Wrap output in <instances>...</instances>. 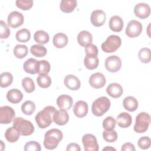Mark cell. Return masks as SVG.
Returning <instances> with one entry per match:
<instances>
[{
    "mask_svg": "<svg viewBox=\"0 0 151 151\" xmlns=\"http://www.w3.org/2000/svg\"><path fill=\"white\" fill-rule=\"evenodd\" d=\"M55 111L54 107L48 106L39 111L35 117L38 126L41 129H45L49 126L52 122L53 115Z\"/></svg>",
    "mask_w": 151,
    "mask_h": 151,
    "instance_id": "cell-1",
    "label": "cell"
},
{
    "mask_svg": "<svg viewBox=\"0 0 151 151\" xmlns=\"http://www.w3.org/2000/svg\"><path fill=\"white\" fill-rule=\"evenodd\" d=\"M63 134L62 132L58 129H52L47 131L44 135V146L49 150L55 149L60 142L62 140Z\"/></svg>",
    "mask_w": 151,
    "mask_h": 151,
    "instance_id": "cell-2",
    "label": "cell"
},
{
    "mask_svg": "<svg viewBox=\"0 0 151 151\" xmlns=\"http://www.w3.org/2000/svg\"><path fill=\"white\" fill-rule=\"evenodd\" d=\"M110 107V100L107 97L103 96L93 101L91 106V111L94 116L99 117L104 114L109 110Z\"/></svg>",
    "mask_w": 151,
    "mask_h": 151,
    "instance_id": "cell-3",
    "label": "cell"
},
{
    "mask_svg": "<svg viewBox=\"0 0 151 151\" xmlns=\"http://www.w3.org/2000/svg\"><path fill=\"white\" fill-rule=\"evenodd\" d=\"M13 126L22 136H29L34 132V127L32 123L22 117L14 118Z\"/></svg>",
    "mask_w": 151,
    "mask_h": 151,
    "instance_id": "cell-4",
    "label": "cell"
},
{
    "mask_svg": "<svg viewBox=\"0 0 151 151\" xmlns=\"http://www.w3.org/2000/svg\"><path fill=\"white\" fill-rule=\"evenodd\" d=\"M150 116L146 112H141L136 117V122L133 127L134 130L138 133L145 132L150 124Z\"/></svg>",
    "mask_w": 151,
    "mask_h": 151,
    "instance_id": "cell-5",
    "label": "cell"
},
{
    "mask_svg": "<svg viewBox=\"0 0 151 151\" xmlns=\"http://www.w3.org/2000/svg\"><path fill=\"white\" fill-rule=\"evenodd\" d=\"M122 40L119 36L111 35L109 36L106 40L102 43L101 49L106 53H111L116 51L121 45Z\"/></svg>",
    "mask_w": 151,
    "mask_h": 151,
    "instance_id": "cell-6",
    "label": "cell"
},
{
    "mask_svg": "<svg viewBox=\"0 0 151 151\" xmlns=\"http://www.w3.org/2000/svg\"><path fill=\"white\" fill-rule=\"evenodd\" d=\"M142 25L136 20H131L127 24L126 28V34L130 38L137 37L142 33Z\"/></svg>",
    "mask_w": 151,
    "mask_h": 151,
    "instance_id": "cell-7",
    "label": "cell"
},
{
    "mask_svg": "<svg viewBox=\"0 0 151 151\" xmlns=\"http://www.w3.org/2000/svg\"><path fill=\"white\" fill-rule=\"evenodd\" d=\"M15 112L14 110L8 106L0 107V123L9 124L15 118Z\"/></svg>",
    "mask_w": 151,
    "mask_h": 151,
    "instance_id": "cell-8",
    "label": "cell"
},
{
    "mask_svg": "<svg viewBox=\"0 0 151 151\" xmlns=\"http://www.w3.org/2000/svg\"><path fill=\"white\" fill-rule=\"evenodd\" d=\"M104 65L106 68L109 72L116 73L121 68V59L117 55L109 56L106 59Z\"/></svg>",
    "mask_w": 151,
    "mask_h": 151,
    "instance_id": "cell-9",
    "label": "cell"
},
{
    "mask_svg": "<svg viewBox=\"0 0 151 151\" xmlns=\"http://www.w3.org/2000/svg\"><path fill=\"white\" fill-rule=\"evenodd\" d=\"M82 142L86 151H98L99 145L97 139L92 134H86L82 137Z\"/></svg>",
    "mask_w": 151,
    "mask_h": 151,
    "instance_id": "cell-10",
    "label": "cell"
},
{
    "mask_svg": "<svg viewBox=\"0 0 151 151\" xmlns=\"http://www.w3.org/2000/svg\"><path fill=\"white\" fill-rule=\"evenodd\" d=\"M24 21L23 15L18 11L11 12L8 17L7 22L9 26L15 28L22 25Z\"/></svg>",
    "mask_w": 151,
    "mask_h": 151,
    "instance_id": "cell-11",
    "label": "cell"
},
{
    "mask_svg": "<svg viewBox=\"0 0 151 151\" xmlns=\"http://www.w3.org/2000/svg\"><path fill=\"white\" fill-rule=\"evenodd\" d=\"M106 18L105 12L100 9L93 11L90 16V21L92 25L96 27L102 26L106 21Z\"/></svg>",
    "mask_w": 151,
    "mask_h": 151,
    "instance_id": "cell-12",
    "label": "cell"
},
{
    "mask_svg": "<svg viewBox=\"0 0 151 151\" xmlns=\"http://www.w3.org/2000/svg\"><path fill=\"white\" fill-rule=\"evenodd\" d=\"M106 80L104 76L101 73L93 74L89 78L90 85L96 89L102 88L104 86Z\"/></svg>",
    "mask_w": 151,
    "mask_h": 151,
    "instance_id": "cell-13",
    "label": "cell"
},
{
    "mask_svg": "<svg viewBox=\"0 0 151 151\" xmlns=\"http://www.w3.org/2000/svg\"><path fill=\"white\" fill-rule=\"evenodd\" d=\"M134 14L139 18L145 19L150 14V6L148 4L145 3L137 4L134 8Z\"/></svg>",
    "mask_w": 151,
    "mask_h": 151,
    "instance_id": "cell-14",
    "label": "cell"
},
{
    "mask_svg": "<svg viewBox=\"0 0 151 151\" xmlns=\"http://www.w3.org/2000/svg\"><path fill=\"white\" fill-rule=\"evenodd\" d=\"M73 111L75 116L78 118L85 117L88 112L87 103L82 100L77 101L73 106Z\"/></svg>",
    "mask_w": 151,
    "mask_h": 151,
    "instance_id": "cell-15",
    "label": "cell"
},
{
    "mask_svg": "<svg viewBox=\"0 0 151 151\" xmlns=\"http://www.w3.org/2000/svg\"><path fill=\"white\" fill-rule=\"evenodd\" d=\"M54 123L60 126H63L67 123L69 120V116L66 110L60 109L55 111L53 117Z\"/></svg>",
    "mask_w": 151,
    "mask_h": 151,
    "instance_id": "cell-16",
    "label": "cell"
},
{
    "mask_svg": "<svg viewBox=\"0 0 151 151\" xmlns=\"http://www.w3.org/2000/svg\"><path fill=\"white\" fill-rule=\"evenodd\" d=\"M65 86L71 90H77L81 86V83L79 79L73 74L66 76L64 80Z\"/></svg>",
    "mask_w": 151,
    "mask_h": 151,
    "instance_id": "cell-17",
    "label": "cell"
},
{
    "mask_svg": "<svg viewBox=\"0 0 151 151\" xmlns=\"http://www.w3.org/2000/svg\"><path fill=\"white\" fill-rule=\"evenodd\" d=\"M73 103V99L71 96L63 94L58 96L57 99V104L60 109L68 110L72 106Z\"/></svg>",
    "mask_w": 151,
    "mask_h": 151,
    "instance_id": "cell-18",
    "label": "cell"
},
{
    "mask_svg": "<svg viewBox=\"0 0 151 151\" xmlns=\"http://www.w3.org/2000/svg\"><path fill=\"white\" fill-rule=\"evenodd\" d=\"M106 92L111 97L116 99L120 97L122 95L123 90L120 84L116 83H113L110 84L107 86Z\"/></svg>",
    "mask_w": 151,
    "mask_h": 151,
    "instance_id": "cell-19",
    "label": "cell"
},
{
    "mask_svg": "<svg viewBox=\"0 0 151 151\" xmlns=\"http://www.w3.org/2000/svg\"><path fill=\"white\" fill-rule=\"evenodd\" d=\"M116 123L118 126L122 128H127L129 127L132 122V118L130 114L126 112L121 113L116 118Z\"/></svg>",
    "mask_w": 151,
    "mask_h": 151,
    "instance_id": "cell-20",
    "label": "cell"
},
{
    "mask_svg": "<svg viewBox=\"0 0 151 151\" xmlns=\"http://www.w3.org/2000/svg\"><path fill=\"white\" fill-rule=\"evenodd\" d=\"M109 27L114 32H120L123 27V21L122 18L118 15L111 17L109 21Z\"/></svg>",
    "mask_w": 151,
    "mask_h": 151,
    "instance_id": "cell-21",
    "label": "cell"
},
{
    "mask_svg": "<svg viewBox=\"0 0 151 151\" xmlns=\"http://www.w3.org/2000/svg\"><path fill=\"white\" fill-rule=\"evenodd\" d=\"M93 41V37L91 33L87 31H82L80 32L77 35V42L82 47H86L91 44Z\"/></svg>",
    "mask_w": 151,
    "mask_h": 151,
    "instance_id": "cell-22",
    "label": "cell"
},
{
    "mask_svg": "<svg viewBox=\"0 0 151 151\" xmlns=\"http://www.w3.org/2000/svg\"><path fill=\"white\" fill-rule=\"evenodd\" d=\"M6 99L10 103L17 104L22 100L23 94L20 90L17 88H12L8 91Z\"/></svg>",
    "mask_w": 151,
    "mask_h": 151,
    "instance_id": "cell-23",
    "label": "cell"
},
{
    "mask_svg": "<svg viewBox=\"0 0 151 151\" xmlns=\"http://www.w3.org/2000/svg\"><path fill=\"white\" fill-rule=\"evenodd\" d=\"M38 62L35 59L30 58L26 60L24 63L23 68L24 71L31 74H35L38 73Z\"/></svg>",
    "mask_w": 151,
    "mask_h": 151,
    "instance_id": "cell-24",
    "label": "cell"
},
{
    "mask_svg": "<svg viewBox=\"0 0 151 151\" xmlns=\"http://www.w3.org/2000/svg\"><path fill=\"white\" fill-rule=\"evenodd\" d=\"M52 42L54 45L58 48H64L68 43V37L64 33H57L53 37Z\"/></svg>",
    "mask_w": 151,
    "mask_h": 151,
    "instance_id": "cell-25",
    "label": "cell"
},
{
    "mask_svg": "<svg viewBox=\"0 0 151 151\" xmlns=\"http://www.w3.org/2000/svg\"><path fill=\"white\" fill-rule=\"evenodd\" d=\"M84 64L88 70H94L98 67L99 58L94 55H86L84 59Z\"/></svg>",
    "mask_w": 151,
    "mask_h": 151,
    "instance_id": "cell-26",
    "label": "cell"
},
{
    "mask_svg": "<svg viewBox=\"0 0 151 151\" xmlns=\"http://www.w3.org/2000/svg\"><path fill=\"white\" fill-rule=\"evenodd\" d=\"M123 105L126 110L129 111H134L138 107V101L134 97L128 96L123 100Z\"/></svg>",
    "mask_w": 151,
    "mask_h": 151,
    "instance_id": "cell-27",
    "label": "cell"
},
{
    "mask_svg": "<svg viewBox=\"0 0 151 151\" xmlns=\"http://www.w3.org/2000/svg\"><path fill=\"white\" fill-rule=\"evenodd\" d=\"M77 2L75 0H62L60 2V9L65 13H70L77 6Z\"/></svg>",
    "mask_w": 151,
    "mask_h": 151,
    "instance_id": "cell-28",
    "label": "cell"
},
{
    "mask_svg": "<svg viewBox=\"0 0 151 151\" xmlns=\"http://www.w3.org/2000/svg\"><path fill=\"white\" fill-rule=\"evenodd\" d=\"M20 135V133L14 126L7 129L5 133V137L9 143L16 142L19 139Z\"/></svg>",
    "mask_w": 151,
    "mask_h": 151,
    "instance_id": "cell-29",
    "label": "cell"
},
{
    "mask_svg": "<svg viewBox=\"0 0 151 151\" xmlns=\"http://www.w3.org/2000/svg\"><path fill=\"white\" fill-rule=\"evenodd\" d=\"M34 39L39 44H45L49 41V35L42 30L37 31L34 35Z\"/></svg>",
    "mask_w": 151,
    "mask_h": 151,
    "instance_id": "cell-30",
    "label": "cell"
},
{
    "mask_svg": "<svg viewBox=\"0 0 151 151\" xmlns=\"http://www.w3.org/2000/svg\"><path fill=\"white\" fill-rule=\"evenodd\" d=\"M31 53L37 57H42L47 54V49L43 45L35 44L31 47Z\"/></svg>",
    "mask_w": 151,
    "mask_h": 151,
    "instance_id": "cell-31",
    "label": "cell"
},
{
    "mask_svg": "<svg viewBox=\"0 0 151 151\" xmlns=\"http://www.w3.org/2000/svg\"><path fill=\"white\" fill-rule=\"evenodd\" d=\"M15 37L18 41L21 42H26L30 40L31 33L28 29L23 28L17 32Z\"/></svg>",
    "mask_w": 151,
    "mask_h": 151,
    "instance_id": "cell-32",
    "label": "cell"
},
{
    "mask_svg": "<svg viewBox=\"0 0 151 151\" xmlns=\"http://www.w3.org/2000/svg\"><path fill=\"white\" fill-rule=\"evenodd\" d=\"M28 52V48L25 45L18 44L14 48V54L17 58H24L27 55Z\"/></svg>",
    "mask_w": 151,
    "mask_h": 151,
    "instance_id": "cell-33",
    "label": "cell"
},
{
    "mask_svg": "<svg viewBox=\"0 0 151 151\" xmlns=\"http://www.w3.org/2000/svg\"><path fill=\"white\" fill-rule=\"evenodd\" d=\"M38 85L43 88H48L51 84V79L47 74H40L37 78Z\"/></svg>",
    "mask_w": 151,
    "mask_h": 151,
    "instance_id": "cell-34",
    "label": "cell"
},
{
    "mask_svg": "<svg viewBox=\"0 0 151 151\" xmlns=\"http://www.w3.org/2000/svg\"><path fill=\"white\" fill-rule=\"evenodd\" d=\"M1 87L2 88H5L9 86L13 81V76L9 72H4L1 74Z\"/></svg>",
    "mask_w": 151,
    "mask_h": 151,
    "instance_id": "cell-35",
    "label": "cell"
},
{
    "mask_svg": "<svg viewBox=\"0 0 151 151\" xmlns=\"http://www.w3.org/2000/svg\"><path fill=\"white\" fill-rule=\"evenodd\" d=\"M35 110V105L34 103L31 100L25 101L21 106V110L22 113L26 115H31Z\"/></svg>",
    "mask_w": 151,
    "mask_h": 151,
    "instance_id": "cell-36",
    "label": "cell"
},
{
    "mask_svg": "<svg viewBox=\"0 0 151 151\" xmlns=\"http://www.w3.org/2000/svg\"><path fill=\"white\" fill-rule=\"evenodd\" d=\"M138 57L143 63H149L150 61V50L148 48H143L140 50Z\"/></svg>",
    "mask_w": 151,
    "mask_h": 151,
    "instance_id": "cell-37",
    "label": "cell"
},
{
    "mask_svg": "<svg viewBox=\"0 0 151 151\" xmlns=\"http://www.w3.org/2000/svg\"><path fill=\"white\" fill-rule=\"evenodd\" d=\"M22 86L27 93H31L35 90V84L32 78L25 77L22 80Z\"/></svg>",
    "mask_w": 151,
    "mask_h": 151,
    "instance_id": "cell-38",
    "label": "cell"
},
{
    "mask_svg": "<svg viewBox=\"0 0 151 151\" xmlns=\"http://www.w3.org/2000/svg\"><path fill=\"white\" fill-rule=\"evenodd\" d=\"M50 64L46 60H40L38 62L37 71L40 74H47L50 71Z\"/></svg>",
    "mask_w": 151,
    "mask_h": 151,
    "instance_id": "cell-39",
    "label": "cell"
},
{
    "mask_svg": "<svg viewBox=\"0 0 151 151\" xmlns=\"http://www.w3.org/2000/svg\"><path fill=\"white\" fill-rule=\"evenodd\" d=\"M103 137L105 141L110 143L114 142L117 139V132L114 130H105L103 132Z\"/></svg>",
    "mask_w": 151,
    "mask_h": 151,
    "instance_id": "cell-40",
    "label": "cell"
},
{
    "mask_svg": "<svg viewBox=\"0 0 151 151\" xmlns=\"http://www.w3.org/2000/svg\"><path fill=\"white\" fill-rule=\"evenodd\" d=\"M16 6L24 11H27L32 8L33 1L32 0H17L15 2Z\"/></svg>",
    "mask_w": 151,
    "mask_h": 151,
    "instance_id": "cell-41",
    "label": "cell"
},
{
    "mask_svg": "<svg viewBox=\"0 0 151 151\" xmlns=\"http://www.w3.org/2000/svg\"><path fill=\"white\" fill-rule=\"evenodd\" d=\"M116 120L111 116L107 117L103 122L102 126L105 130H114L116 126Z\"/></svg>",
    "mask_w": 151,
    "mask_h": 151,
    "instance_id": "cell-42",
    "label": "cell"
},
{
    "mask_svg": "<svg viewBox=\"0 0 151 151\" xmlns=\"http://www.w3.org/2000/svg\"><path fill=\"white\" fill-rule=\"evenodd\" d=\"M41 149L39 143L35 141H29L25 143L24 150L25 151H40Z\"/></svg>",
    "mask_w": 151,
    "mask_h": 151,
    "instance_id": "cell-43",
    "label": "cell"
},
{
    "mask_svg": "<svg viewBox=\"0 0 151 151\" xmlns=\"http://www.w3.org/2000/svg\"><path fill=\"white\" fill-rule=\"evenodd\" d=\"M137 145L138 146L142 149H147L151 145L150 139L147 136H143L138 140Z\"/></svg>",
    "mask_w": 151,
    "mask_h": 151,
    "instance_id": "cell-44",
    "label": "cell"
},
{
    "mask_svg": "<svg viewBox=\"0 0 151 151\" xmlns=\"http://www.w3.org/2000/svg\"><path fill=\"white\" fill-rule=\"evenodd\" d=\"M10 35V29L6 24L2 20L1 21L0 38L1 39L7 38Z\"/></svg>",
    "mask_w": 151,
    "mask_h": 151,
    "instance_id": "cell-45",
    "label": "cell"
},
{
    "mask_svg": "<svg viewBox=\"0 0 151 151\" xmlns=\"http://www.w3.org/2000/svg\"><path fill=\"white\" fill-rule=\"evenodd\" d=\"M85 52L86 55H94L97 56L98 55V48L96 45L90 44L85 47Z\"/></svg>",
    "mask_w": 151,
    "mask_h": 151,
    "instance_id": "cell-46",
    "label": "cell"
},
{
    "mask_svg": "<svg viewBox=\"0 0 151 151\" xmlns=\"http://www.w3.org/2000/svg\"><path fill=\"white\" fill-rule=\"evenodd\" d=\"M136 150L135 147H134V146L131 143H124L122 146V149H121V150L122 151H128V150H130V151H134Z\"/></svg>",
    "mask_w": 151,
    "mask_h": 151,
    "instance_id": "cell-47",
    "label": "cell"
},
{
    "mask_svg": "<svg viewBox=\"0 0 151 151\" xmlns=\"http://www.w3.org/2000/svg\"><path fill=\"white\" fill-rule=\"evenodd\" d=\"M66 150L67 151H71V150H74V151H80L81 150V148L80 147V146L75 143H70L67 148H66Z\"/></svg>",
    "mask_w": 151,
    "mask_h": 151,
    "instance_id": "cell-48",
    "label": "cell"
},
{
    "mask_svg": "<svg viewBox=\"0 0 151 151\" xmlns=\"http://www.w3.org/2000/svg\"><path fill=\"white\" fill-rule=\"evenodd\" d=\"M116 150L114 148L111 147H106L103 149V150Z\"/></svg>",
    "mask_w": 151,
    "mask_h": 151,
    "instance_id": "cell-49",
    "label": "cell"
}]
</instances>
